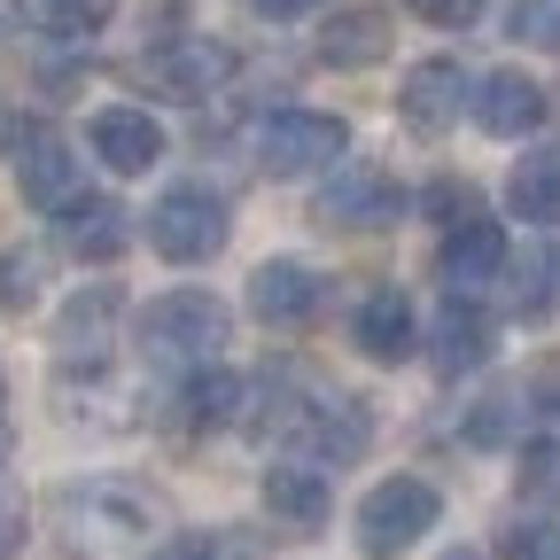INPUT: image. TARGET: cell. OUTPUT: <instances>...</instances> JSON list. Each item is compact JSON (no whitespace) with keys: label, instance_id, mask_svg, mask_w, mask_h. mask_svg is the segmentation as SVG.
I'll return each instance as SVG.
<instances>
[{"label":"cell","instance_id":"33","mask_svg":"<svg viewBox=\"0 0 560 560\" xmlns=\"http://www.w3.org/2000/svg\"><path fill=\"white\" fill-rule=\"evenodd\" d=\"M522 405H545V412H560V359H552V366H537V374L522 382Z\"/></svg>","mask_w":560,"mask_h":560},{"label":"cell","instance_id":"15","mask_svg":"<svg viewBox=\"0 0 560 560\" xmlns=\"http://www.w3.org/2000/svg\"><path fill=\"white\" fill-rule=\"evenodd\" d=\"M490 350H499V327H490V312L475 296H444V312L429 319V366L444 382H467L490 366Z\"/></svg>","mask_w":560,"mask_h":560},{"label":"cell","instance_id":"6","mask_svg":"<svg viewBox=\"0 0 560 560\" xmlns=\"http://www.w3.org/2000/svg\"><path fill=\"white\" fill-rule=\"evenodd\" d=\"M280 436H289L296 459H312V467H350L374 444V412L359 397H342V389H304Z\"/></svg>","mask_w":560,"mask_h":560},{"label":"cell","instance_id":"31","mask_svg":"<svg viewBox=\"0 0 560 560\" xmlns=\"http://www.w3.org/2000/svg\"><path fill=\"white\" fill-rule=\"evenodd\" d=\"M405 9L429 24V32H467V24H482L490 0H405Z\"/></svg>","mask_w":560,"mask_h":560},{"label":"cell","instance_id":"2","mask_svg":"<svg viewBox=\"0 0 560 560\" xmlns=\"http://www.w3.org/2000/svg\"><path fill=\"white\" fill-rule=\"evenodd\" d=\"M234 234V210L219 187H202V179H172L156 202H149V249L164 265H210L226 249Z\"/></svg>","mask_w":560,"mask_h":560},{"label":"cell","instance_id":"28","mask_svg":"<svg viewBox=\"0 0 560 560\" xmlns=\"http://www.w3.org/2000/svg\"><path fill=\"white\" fill-rule=\"evenodd\" d=\"M39 289H47V257L39 249H0V304L24 312V304H39Z\"/></svg>","mask_w":560,"mask_h":560},{"label":"cell","instance_id":"16","mask_svg":"<svg viewBox=\"0 0 560 560\" xmlns=\"http://www.w3.org/2000/svg\"><path fill=\"white\" fill-rule=\"evenodd\" d=\"M350 350L374 359V366L412 359V350H420V312H412V296H405V289H366L359 304H350Z\"/></svg>","mask_w":560,"mask_h":560},{"label":"cell","instance_id":"19","mask_svg":"<svg viewBox=\"0 0 560 560\" xmlns=\"http://www.w3.org/2000/svg\"><path fill=\"white\" fill-rule=\"evenodd\" d=\"M327 467H312V459H272L265 467V514L280 522V529H296V537H312L319 522H327Z\"/></svg>","mask_w":560,"mask_h":560},{"label":"cell","instance_id":"23","mask_svg":"<svg viewBox=\"0 0 560 560\" xmlns=\"http://www.w3.org/2000/svg\"><path fill=\"white\" fill-rule=\"evenodd\" d=\"M506 210L522 226H560V156L552 149H529L522 164H514V179H506Z\"/></svg>","mask_w":560,"mask_h":560},{"label":"cell","instance_id":"17","mask_svg":"<svg viewBox=\"0 0 560 560\" xmlns=\"http://www.w3.org/2000/svg\"><path fill=\"white\" fill-rule=\"evenodd\" d=\"M499 265H506V234L482 219H452L444 226V249H436V280L452 296H475V289H490V280H499Z\"/></svg>","mask_w":560,"mask_h":560},{"label":"cell","instance_id":"7","mask_svg":"<svg viewBox=\"0 0 560 560\" xmlns=\"http://www.w3.org/2000/svg\"><path fill=\"white\" fill-rule=\"evenodd\" d=\"M140 79H149L164 102H210L234 79V47L210 32H172L156 47H140Z\"/></svg>","mask_w":560,"mask_h":560},{"label":"cell","instance_id":"26","mask_svg":"<svg viewBox=\"0 0 560 560\" xmlns=\"http://www.w3.org/2000/svg\"><path fill=\"white\" fill-rule=\"evenodd\" d=\"M514 490H522V506H560V436H529L522 444Z\"/></svg>","mask_w":560,"mask_h":560},{"label":"cell","instance_id":"37","mask_svg":"<svg viewBox=\"0 0 560 560\" xmlns=\"http://www.w3.org/2000/svg\"><path fill=\"white\" fill-rule=\"evenodd\" d=\"M0 405H9V382H0Z\"/></svg>","mask_w":560,"mask_h":560},{"label":"cell","instance_id":"1","mask_svg":"<svg viewBox=\"0 0 560 560\" xmlns=\"http://www.w3.org/2000/svg\"><path fill=\"white\" fill-rule=\"evenodd\" d=\"M132 335H140V359L149 366L187 374V366H210L226 350V304L210 289H164V296H149Z\"/></svg>","mask_w":560,"mask_h":560},{"label":"cell","instance_id":"21","mask_svg":"<svg viewBox=\"0 0 560 560\" xmlns=\"http://www.w3.org/2000/svg\"><path fill=\"white\" fill-rule=\"evenodd\" d=\"M47 219H55V242L70 249V257H86V265H109L117 249H125V210L109 202V195H70L62 210H47Z\"/></svg>","mask_w":560,"mask_h":560},{"label":"cell","instance_id":"11","mask_svg":"<svg viewBox=\"0 0 560 560\" xmlns=\"http://www.w3.org/2000/svg\"><path fill=\"white\" fill-rule=\"evenodd\" d=\"M86 149L117 172V179H149L164 164V125L140 109V102H102L86 117Z\"/></svg>","mask_w":560,"mask_h":560},{"label":"cell","instance_id":"20","mask_svg":"<svg viewBox=\"0 0 560 560\" xmlns=\"http://www.w3.org/2000/svg\"><path fill=\"white\" fill-rule=\"evenodd\" d=\"M389 39H397L389 9H335V16L319 24L312 55H319L327 70H374V62L389 55Z\"/></svg>","mask_w":560,"mask_h":560},{"label":"cell","instance_id":"13","mask_svg":"<svg viewBox=\"0 0 560 560\" xmlns=\"http://www.w3.org/2000/svg\"><path fill=\"white\" fill-rule=\"evenodd\" d=\"M467 109H475V125L490 140H529V132H545L552 94L529 79V70H482L475 94H467Z\"/></svg>","mask_w":560,"mask_h":560},{"label":"cell","instance_id":"25","mask_svg":"<svg viewBox=\"0 0 560 560\" xmlns=\"http://www.w3.org/2000/svg\"><path fill=\"white\" fill-rule=\"evenodd\" d=\"M24 9H32V24L47 39H94L117 16V0H24Z\"/></svg>","mask_w":560,"mask_h":560},{"label":"cell","instance_id":"18","mask_svg":"<svg viewBox=\"0 0 560 560\" xmlns=\"http://www.w3.org/2000/svg\"><path fill=\"white\" fill-rule=\"evenodd\" d=\"M117 312H125V296L109 289V280H102V289H79V296H70L62 304V319H55V350H62V366H102L109 359V342H117Z\"/></svg>","mask_w":560,"mask_h":560},{"label":"cell","instance_id":"29","mask_svg":"<svg viewBox=\"0 0 560 560\" xmlns=\"http://www.w3.org/2000/svg\"><path fill=\"white\" fill-rule=\"evenodd\" d=\"M499 560H560V522L552 514H529L499 537Z\"/></svg>","mask_w":560,"mask_h":560},{"label":"cell","instance_id":"12","mask_svg":"<svg viewBox=\"0 0 560 560\" xmlns=\"http://www.w3.org/2000/svg\"><path fill=\"white\" fill-rule=\"evenodd\" d=\"M9 164H16V195H24L32 210H62L70 195L86 187V179H79V156H70V140L47 132V125H16Z\"/></svg>","mask_w":560,"mask_h":560},{"label":"cell","instance_id":"10","mask_svg":"<svg viewBox=\"0 0 560 560\" xmlns=\"http://www.w3.org/2000/svg\"><path fill=\"white\" fill-rule=\"evenodd\" d=\"M249 412V374H234V366H187L179 382H172V405H164V420L179 436H210V429H234V420Z\"/></svg>","mask_w":560,"mask_h":560},{"label":"cell","instance_id":"14","mask_svg":"<svg viewBox=\"0 0 560 560\" xmlns=\"http://www.w3.org/2000/svg\"><path fill=\"white\" fill-rule=\"evenodd\" d=\"M319 304H327V272L304 265V257H265L249 272V312L265 327H312Z\"/></svg>","mask_w":560,"mask_h":560},{"label":"cell","instance_id":"24","mask_svg":"<svg viewBox=\"0 0 560 560\" xmlns=\"http://www.w3.org/2000/svg\"><path fill=\"white\" fill-rule=\"evenodd\" d=\"M514 429H522V389H514V382H490V389L459 412V444H475V452L514 444Z\"/></svg>","mask_w":560,"mask_h":560},{"label":"cell","instance_id":"4","mask_svg":"<svg viewBox=\"0 0 560 560\" xmlns=\"http://www.w3.org/2000/svg\"><path fill=\"white\" fill-rule=\"evenodd\" d=\"M342 149H350V125H342L335 109L289 102V109H272V117L257 125V164H265L272 179H319V172L342 164Z\"/></svg>","mask_w":560,"mask_h":560},{"label":"cell","instance_id":"36","mask_svg":"<svg viewBox=\"0 0 560 560\" xmlns=\"http://www.w3.org/2000/svg\"><path fill=\"white\" fill-rule=\"evenodd\" d=\"M444 560H482V552H444Z\"/></svg>","mask_w":560,"mask_h":560},{"label":"cell","instance_id":"27","mask_svg":"<svg viewBox=\"0 0 560 560\" xmlns=\"http://www.w3.org/2000/svg\"><path fill=\"white\" fill-rule=\"evenodd\" d=\"M149 560H249V537H234V529H179Z\"/></svg>","mask_w":560,"mask_h":560},{"label":"cell","instance_id":"34","mask_svg":"<svg viewBox=\"0 0 560 560\" xmlns=\"http://www.w3.org/2000/svg\"><path fill=\"white\" fill-rule=\"evenodd\" d=\"M257 16H272V24H289V16H312V9H327V0H249Z\"/></svg>","mask_w":560,"mask_h":560},{"label":"cell","instance_id":"9","mask_svg":"<svg viewBox=\"0 0 560 560\" xmlns=\"http://www.w3.org/2000/svg\"><path fill=\"white\" fill-rule=\"evenodd\" d=\"M475 94V70L452 62V55H429V62H412L405 70V86H397V117L420 132V140H444L459 132V109Z\"/></svg>","mask_w":560,"mask_h":560},{"label":"cell","instance_id":"35","mask_svg":"<svg viewBox=\"0 0 560 560\" xmlns=\"http://www.w3.org/2000/svg\"><path fill=\"white\" fill-rule=\"evenodd\" d=\"M24 537V506H16V490L0 482V545H16Z\"/></svg>","mask_w":560,"mask_h":560},{"label":"cell","instance_id":"22","mask_svg":"<svg viewBox=\"0 0 560 560\" xmlns=\"http://www.w3.org/2000/svg\"><path fill=\"white\" fill-rule=\"evenodd\" d=\"M499 280H506V312H514V319H545V312H560V242H529L522 257L506 249Z\"/></svg>","mask_w":560,"mask_h":560},{"label":"cell","instance_id":"8","mask_svg":"<svg viewBox=\"0 0 560 560\" xmlns=\"http://www.w3.org/2000/svg\"><path fill=\"white\" fill-rule=\"evenodd\" d=\"M405 202L412 195H405L397 172H382V164H335L327 187H319V219L335 234H382V226L405 219Z\"/></svg>","mask_w":560,"mask_h":560},{"label":"cell","instance_id":"5","mask_svg":"<svg viewBox=\"0 0 560 560\" xmlns=\"http://www.w3.org/2000/svg\"><path fill=\"white\" fill-rule=\"evenodd\" d=\"M156 522V499L132 482H86V490H62V537L79 552H125L140 545Z\"/></svg>","mask_w":560,"mask_h":560},{"label":"cell","instance_id":"30","mask_svg":"<svg viewBox=\"0 0 560 560\" xmlns=\"http://www.w3.org/2000/svg\"><path fill=\"white\" fill-rule=\"evenodd\" d=\"M506 32H514V47H552L560 55V0H514Z\"/></svg>","mask_w":560,"mask_h":560},{"label":"cell","instance_id":"32","mask_svg":"<svg viewBox=\"0 0 560 560\" xmlns=\"http://www.w3.org/2000/svg\"><path fill=\"white\" fill-rule=\"evenodd\" d=\"M429 210H436L444 226H452V219H475V187H467V179H436V187H429Z\"/></svg>","mask_w":560,"mask_h":560},{"label":"cell","instance_id":"3","mask_svg":"<svg viewBox=\"0 0 560 560\" xmlns=\"http://www.w3.org/2000/svg\"><path fill=\"white\" fill-rule=\"evenodd\" d=\"M436 522H444V499H436L429 475H382L359 499V552L366 560H405Z\"/></svg>","mask_w":560,"mask_h":560}]
</instances>
